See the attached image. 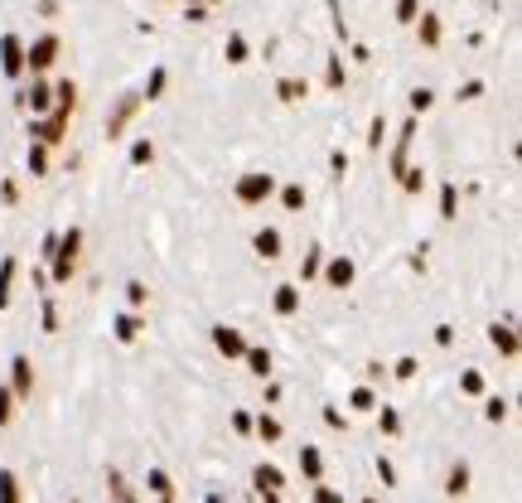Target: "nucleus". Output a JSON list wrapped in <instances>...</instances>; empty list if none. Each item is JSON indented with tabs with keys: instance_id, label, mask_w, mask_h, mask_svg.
<instances>
[{
	"instance_id": "nucleus-1",
	"label": "nucleus",
	"mask_w": 522,
	"mask_h": 503,
	"mask_svg": "<svg viewBox=\"0 0 522 503\" xmlns=\"http://www.w3.org/2000/svg\"><path fill=\"white\" fill-rule=\"evenodd\" d=\"M242 198H261V194H271V179L266 174H251V179H242V189H237Z\"/></svg>"
},
{
	"instance_id": "nucleus-2",
	"label": "nucleus",
	"mask_w": 522,
	"mask_h": 503,
	"mask_svg": "<svg viewBox=\"0 0 522 503\" xmlns=\"http://www.w3.org/2000/svg\"><path fill=\"white\" fill-rule=\"evenodd\" d=\"M218 349L222 354H242V339L232 334V329H218Z\"/></svg>"
},
{
	"instance_id": "nucleus-3",
	"label": "nucleus",
	"mask_w": 522,
	"mask_h": 503,
	"mask_svg": "<svg viewBox=\"0 0 522 503\" xmlns=\"http://www.w3.org/2000/svg\"><path fill=\"white\" fill-rule=\"evenodd\" d=\"M34 68H44V63H49V58H54V39H39V49H34Z\"/></svg>"
},
{
	"instance_id": "nucleus-4",
	"label": "nucleus",
	"mask_w": 522,
	"mask_h": 503,
	"mask_svg": "<svg viewBox=\"0 0 522 503\" xmlns=\"http://www.w3.org/2000/svg\"><path fill=\"white\" fill-rule=\"evenodd\" d=\"M0 503H15V479L0 470Z\"/></svg>"
},
{
	"instance_id": "nucleus-5",
	"label": "nucleus",
	"mask_w": 522,
	"mask_h": 503,
	"mask_svg": "<svg viewBox=\"0 0 522 503\" xmlns=\"http://www.w3.org/2000/svg\"><path fill=\"white\" fill-rule=\"evenodd\" d=\"M256 247L266 252V256H276V247H280V237H276V232H261V237H256Z\"/></svg>"
},
{
	"instance_id": "nucleus-6",
	"label": "nucleus",
	"mask_w": 522,
	"mask_h": 503,
	"mask_svg": "<svg viewBox=\"0 0 522 503\" xmlns=\"http://www.w3.org/2000/svg\"><path fill=\"white\" fill-rule=\"evenodd\" d=\"M15 383H20V392H29V363L25 358H15Z\"/></svg>"
},
{
	"instance_id": "nucleus-7",
	"label": "nucleus",
	"mask_w": 522,
	"mask_h": 503,
	"mask_svg": "<svg viewBox=\"0 0 522 503\" xmlns=\"http://www.w3.org/2000/svg\"><path fill=\"white\" fill-rule=\"evenodd\" d=\"M256 484H261V489H276L280 475H276V470H256Z\"/></svg>"
},
{
	"instance_id": "nucleus-8",
	"label": "nucleus",
	"mask_w": 522,
	"mask_h": 503,
	"mask_svg": "<svg viewBox=\"0 0 522 503\" xmlns=\"http://www.w3.org/2000/svg\"><path fill=\"white\" fill-rule=\"evenodd\" d=\"M15 54H20V49H15V39H5V68H10V73L20 68V58H15Z\"/></svg>"
},
{
	"instance_id": "nucleus-9",
	"label": "nucleus",
	"mask_w": 522,
	"mask_h": 503,
	"mask_svg": "<svg viewBox=\"0 0 522 503\" xmlns=\"http://www.w3.org/2000/svg\"><path fill=\"white\" fill-rule=\"evenodd\" d=\"M329 276H334V281H339V286H344V281L353 276V266H348V261H334V271H329Z\"/></svg>"
},
{
	"instance_id": "nucleus-10",
	"label": "nucleus",
	"mask_w": 522,
	"mask_h": 503,
	"mask_svg": "<svg viewBox=\"0 0 522 503\" xmlns=\"http://www.w3.org/2000/svg\"><path fill=\"white\" fill-rule=\"evenodd\" d=\"M300 465L310 470V475H319V455H314V450H305V455H300Z\"/></svg>"
},
{
	"instance_id": "nucleus-11",
	"label": "nucleus",
	"mask_w": 522,
	"mask_h": 503,
	"mask_svg": "<svg viewBox=\"0 0 522 503\" xmlns=\"http://www.w3.org/2000/svg\"><path fill=\"white\" fill-rule=\"evenodd\" d=\"M10 417V392H0V421Z\"/></svg>"
}]
</instances>
